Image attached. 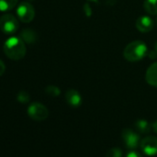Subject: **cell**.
<instances>
[{"label": "cell", "instance_id": "1", "mask_svg": "<svg viewBox=\"0 0 157 157\" xmlns=\"http://www.w3.org/2000/svg\"><path fill=\"white\" fill-rule=\"evenodd\" d=\"M4 52L11 60H21L25 56L26 45L21 37H10L4 43Z\"/></svg>", "mask_w": 157, "mask_h": 157}, {"label": "cell", "instance_id": "2", "mask_svg": "<svg viewBox=\"0 0 157 157\" xmlns=\"http://www.w3.org/2000/svg\"><path fill=\"white\" fill-rule=\"evenodd\" d=\"M148 48L141 41H134L128 44L124 49V57L130 62L140 61L147 55Z\"/></svg>", "mask_w": 157, "mask_h": 157}, {"label": "cell", "instance_id": "3", "mask_svg": "<svg viewBox=\"0 0 157 157\" xmlns=\"http://www.w3.org/2000/svg\"><path fill=\"white\" fill-rule=\"evenodd\" d=\"M19 27V21L11 14H5L0 18V30L6 34L17 33Z\"/></svg>", "mask_w": 157, "mask_h": 157}, {"label": "cell", "instance_id": "4", "mask_svg": "<svg viewBox=\"0 0 157 157\" xmlns=\"http://www.w3.org/2000/svg\"><path fill=\"white\" fill-rule=\"evenodd\" d=\"M27 113L29 117L35 121H44L49 116V112L46 106L37 102L33 103L29 105L27 109Z\"/></svg>", "mask_w": 157, "mask_h": 157}, {"label": "cell", "instance_id": "5", "mask_svg": "<svg viewBox=\"0 0 157 157\" xmlns=\"http://www.w3.org/2000/svg\"><path fill=\"white\" fill-rule=\"evenodd\" d=\"M121 138L125 146L129 150L137 149L140 143V134L131 128H124L121 132Z\"/></svg>", "mask_w": 157, "mask_h": 157}, {"label": "cell", "instance_id": "6", "mask_svg": "<svg viewBox=\"0 0 157 157\" xmlns=\"http://www.w3.org/2000/svg\"><path fill=\"white\" fill-rule=\"evenodd\" d=\"M17 16L21 22H31L35 16L33 6L29 2H21L17 8Z\"/></svg>", "mask_w": 157, "mask_h": 157}, {"label": "cell", "instance_id": "7", "mask_svg": "<svg viewBox=\"0 0 157 157\" xmlns=\"http://www.w3.org/2000/svg\"><path fill=\"white\" fill-rule=\"evenodd\" d=\"M140 147L142 152L148 156L157 155V137L148 136L140 140Z\"/></svg>", "mask_w": 157, "mask_h": 157}, {"label": "cell", "instance_id": "8", "mask_svg": "<svg viewBox=\"0 0 157 157\" xmlns=\"http://www.w3.org/2000/svg\"><path fill=\"white\" fill-rule=\"evenodd\" d=\"M66 101L71 107H78L82 103V97L78 91L70 89L66 93Z\"/></svg>", "mask_w": 157, "mask_h": 157}, {"label": "cell", "instance_id": "9", "mask_svg": "<svg viewBox=\"0 0 157 157\" xmlns=\"http://www.w3.org/2000/svg\"><path fill=\"white\" fill-rule=\"evenodd\" d=\"M153 21L148 16H140L136 21V27L141 33L151 32L153 28Z\"/></svg>", "mask_w": 157, "mask_h": 157}, {"label": "cell", "instance_id": "10", "mask_svg": "<svg viewBox=\"0 0 157 157\" xmlns=\"http://www.w3.org/2000/svg\"><path fill=\"white\" fill-rule=\"evenodd\" d=\"M146 82L153 86L157 87V62L153 63L146 71Z\"/></svg>", "mask_w": 157, "mask_h": 157}, {"label": "cell", "instance_id": "11", "mask_svg": "<svg viewBox=\"0 0 157 157\" xmlns=\"http://www.w3.org/2000/svg\"><path fill=\"white\" fill-rule=\"evenodd\" d=\"M134 128H135L136 131H138L139 133L147 134V133H149L151 131V128H152V125L151 126V124L145 119H138L134 123Z\"/></svg>", "mask_w": 157, "mask_h": 157}, {"label": "cell", "instance_id": "12", "mask_svg": "<svg viewBox=\"0 0 157 157\" xmlns=\"http://www.w3.org/2000/svg\"><path fill=\"white\" fill-rule=\"evenodd\" d=\"M21 38L23 40L24 43L27 44H33L37 40V34L33 30L31 29H24L21 33Z\"/></svg>", "mask_w": 157, "mask_h": 157}, {"label": "cell", "instance_id": "13", "mask_svg": "<svg viewBox=\"0 0 157 157\" xmlns=\"http://www.w3.org/2000/svg\"><path fill=\"white\" fill-rule=\"evenodd\" d=\"M19 0H0V11L6 12L13 10L17 4Z\"/></svg>", "mask_w": 157, "mask_h": 157}, {"label": "cell", "instance_id": "14", "mask_svg": "<svg viewBox=\"0 0 157 157\" xmlns=\"http://www.w3.org/2000/svg\"><path fill=\"white\" fill-rule=\"evenodd\" d=\"M143 7L146 12L151 15L157 14V0H145Z\"/></svg>", "mask_w": 157, "mask_h": 157}, {"label": "cell", "instance_id": "15", "mask_svg": "<svg viewBox=\"0 0 157 157\" xmlns=\"http://www.w3.org/2000/svg\"><path fill=\"white\" fill-rule=\"evenodd\" d=\"M105 157H122V151L119 148H111L106 151Z\"/></svg>", "mask_w": 157, "mask_h": 157}, {"label": "cell", "instance_id": "16", "mask_svg": "<svg viewBox=\"0 0 157 157\" xmlns=\"http://www.w3.org/2000/svg\"><path fill=\"white\" fill-rule=\"evenodd\" d=\"M45 93L52 97H56L60 94V90L56 86L50 85V86H47L45 88Z\"/></svg>", "mask_w": 157, "mask_h": 157}, {"label": "cell", "instance_id": "17", "mask_svg": "<svg viewBox=\"0 0 157 157\" xmlns=\"http://www.w3.org/2000/svg\"><path fill=\"white\" fill-rule=\"evenodd\" d=\"M17 100L21 104H27L30 101V94L25 91H21L17 95Z\"/></svg>", "mask_w": 157, "mask_h": 157}, {"label": "cell", "instance_id": "18", "mask_svg": "<svg viewBox=\"0 0 157 157\" xmlns=\"http://www.w3.org/2000/svg\"><path fill=\"white\" fill-rule=\"evenodd\" d=\"M125 157H143V156L136 151H130L127 153V155Z\"/></svg>", "mask_w": 157, "mask_h": 157}, {"label": "cell", "instance_id": "19", "mask_svg": "<svg viewBox=\"0 0 157 157\" xmlns=\"http://www.w3.org/2000/svg\"><path fill=\"white\" fill-rule=\"evenodd\" d=\"M6 71V65L5 63L0 59V76H2Z\"/></svg>", "mask_w": 157, "mask_h": 157}, {"label": "cell", "instance_id": "20", "mask_svg": "<svg viewBox=\"0 0 157 157\" xmlns=\"http://www.w3.org/2000/svg\"><path fill=\"white\" fill-rule=\"evenodd\" d=\"M152 129L157 133V119L152 123Z\"/></svg>", "mask_w": 157, "mask_h": 157}, {"label": "cell", "instance_id": "21", "mask_svg": "<svg viewBox=\"0 0 157 157\" xmlns=\"http://www.w3.org/2000/svg\"><path fill=\"white\" fill-rule=\"evenodd\" d=\"M154 48H155V52H156V54H157V42L155 43V45H154Z\"/></svg>", "mask_w": 157, "mask_h": 157}, {"label": "cell", "instance_id": "22", "mask_svg": "<svg viewBox=\"0 0 157 157\" xmlns=\"http://www.w3.org/2000/svg\"><path fill=\"white\" fill-rule=\"evenodd\" d=\"M156 24H157V18H156Z\"/></svg>", "mask_w": 157, "mask_h": 157}]
</instances>
